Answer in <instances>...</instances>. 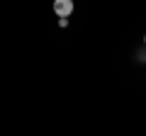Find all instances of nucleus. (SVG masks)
I'll return each instance as SVG.
<instances>
[{"label":"nucleus","instance_id":"obj_1","mask_svg":"<svg viewBox=\"0 0 146 136\" xmlns=\"http://www.w3.org/2000/svg\"><path fill=\"white\" fill-rule=\"evenodd\" d=\"M54 12L58 15V20H66L73 12V0H54Z\"/></svg>","mask_w":146,"mask_h":136},{"label":"nucleus","instance_id":"obj_2","mask_svg":"<svg viewBox=\"0 0 146 136\" xmlns=\"http://www.w3.org/2000/svg\"><path fill=\"white\" fill-rule=\"evenodd\" d=\"M144 42H146V39H144Z\"/></svg>","mask_w":146,"mask_h":136}]
</instances>
